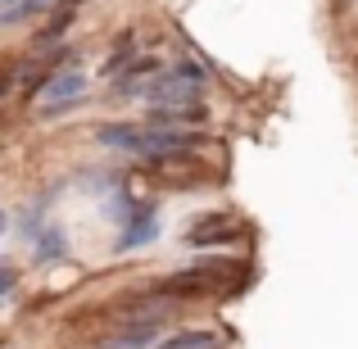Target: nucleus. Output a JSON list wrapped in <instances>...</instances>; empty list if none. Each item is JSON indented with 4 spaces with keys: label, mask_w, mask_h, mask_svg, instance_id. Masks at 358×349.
Listing matches in <instances>:
<instances>
[{
    "label": "nucleus",
    "mask_w": 358,
    "mask_h": 349,
    "mask_svg": "<svg viewBox=\"0 0 358 349\" xmlns=\"http://www.w3.org/2000/svg\"><path fill=\"white\" fill-rule=\"evenodd\" d=\"M96 141L114 155H141V159H159V155H186V150H204L209 136L191 127H150V122H109L96 131Z\"/></svg>",
    "instance_id": "obj_1"
},
{
    "label": "nucleus",
    "mask_w": 358,
    "mask_h": 349,
    "mask_svg": "<svg viewBox=\"0 0 358 349\" xmlns=\"http://www.w3.org/2000/svg\"><path fill=\"white\" fill-rule=\"evenodd\" d=\"M82 96H87V78H82L78 69H55L50 78H45V87L36 91V114L55 118V114H64V109H73Z\"/></svg>",
    "instance_id": "obj_2"
},
{
    "label": "nucleus",
    "mask_w": 358,
    "mask_h": 349,
    "mask_svg": "<svg viewBox=\"0 0 358 349\" xmlns=\"http://www.w3.org/2000/svg\"><path fill=\"white\" fill-rule=\"evenodd\" d=\"M159 322H164V318H141V322H131L127 332H118V336H109L105 345H96V349H159L155 345V336H159Z\"/></svg>",
    "instance_id": "obj_3"
},
{
    "label": "nucleus",
    "mask_w": 358,
    "mask_h": 349,
    "mask_svg": "<svg viewBox=\"0 0 358 349\" xmlns=\"http://www.w3.org/2000/svg\"><path fill=\"white\" fill-rule=\"evenodd\" d=\"M241 227L231 218H222V213H209V218H200L191 232H186V241L191 245H213V241H236Z\"/></svg>",
    "instance_id": "obj_4"
},
{
    "label": "nucleus",
    "mask_w": 358,
    "mask_h": 349,
    "mask_svg": "<svg viewBox=\"0 0 358 349\" xmlns=\"http://www.w3.org/2000/svg\"><path fill=\"white\" fill-rule=\"evenodd\" d=\"M131 55H136V32H122L118 41H114V55L105 59V69H100V73H105V78H118V73H127L131 64H136Z\"/></svg>",
    "instance_id": "obj_5"
},
{
    "label": "nucleus",
    "mask_w": 358,
    "mask_h": 349,
    "mask_svg": "<svg viewBox=\"0 0 358 349\" xmlns=\"http://www.w3.org/2000/svg\"><path fill=\"white\" fill-rule=\"evenodd\" d=\"M159 349H222V336L218 332H182V336L159 341Z\"/></svg>",
    "instance_id": "obj_6"
}]
</instances>
